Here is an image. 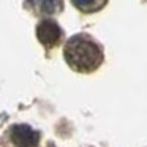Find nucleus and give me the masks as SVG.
Returning <instances> with one entry per match:
<instances>
[{"mask_svg":"<svg viewBox=\"0 0 147 147\" xmlns=\"http://www.w3.org/2000/svg\"><path fill=\"white\" fill-rule=\"evenodd\" d=\"M65 59L68 65L78 72H91L100 66L103 52L87 34L74 35L65 46Z\"/></svg>","mask_w":147,"mask_h":147,"instance_id":"obj_1","label":"nucleus"},{"mask_svg":"<svg viewBox=\"0 0 147 147\" xmlns=\"http://www.w3.org/2000/svg\"><path fill=\"white\" fill-rule=\"evenodd\" d=\"M38 138V132L28 125H15L10 129V140L15 147H35Z\"/></svg>","mask_w":147,"mask_h":147,"instance_id":"obj_2","label":"nucleus"},{"mask_svg":"<svg viewBox=\"0 0 147 147\" xmlns=\"http://www.w3.org/2000/svg\"><path fill=\"white\" fill-rule=\"evenodd\" d=\"M60 35H62V31L55 21H41L37 27V37H38L40 43H43L46 47L55 46L60 40Z\"/></svg>","mask_w":147,"mask_h":147,"instance_id":"obj_3","label":"nucleus"},{"mask_svg":"<svg viewBox=\"0 0 147 147\" xmlns=\"http://www.w3.org/2000/svg\"><path fill=\"white\" fill-rule=\"evenodd\" d=\"M35 6L43 15H53L62 10V0H35Z\"/></svg>","mask_w":147,"mask_h":147,"instance_id":"obj_4","label":"nucleus"},{"mask_svg":"<svg viewBox=\"0 0 147 147\" xmlns=\"http://www.w3.org/2000/svg\"><path fill=\"white\" fill-rule=\"evenodd\" d=\"M107 0H72V3L75 5L77 9H80L81 12L90 13V12H96L102 9L106 5Z\"/></svg>","mask_w":147,"mask_h":147,"instance_id":"obj_5","label":"nucleus"}]
</instances>
